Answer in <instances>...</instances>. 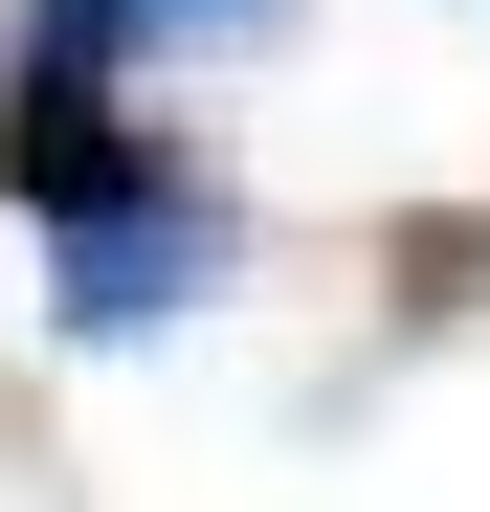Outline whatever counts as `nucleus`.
<instances>
[{"label": "nucleus", "mask_w": 490, "mask_h": 512, "mask_svg": "<svg viewBox=\"0 0 490 512\" xmlns=\"http://www.w3.org/2000/svg\"><path fill=\"white\" fill-rule=\"evenodd\" d=\"M223 268H245V201H223V179H179V156H156L134 201L45 223V312L90 334V357H112V334H179V312H201Z\"/></svg>", "instance_id": "1"}, {"label": "nucleus", "mask_w": 490, "mask_h": 512, "mask_svg": "<svg viewBox=\"0 0 490 512\" xmlns=\"http://www.w3.org/2000/svg\"><path fill=\"white\" fill-rule=\"evenodd\" d=\"M179 134H134V67L112 45H67L45 0H23V45H0V201H45V223H90V201H134Z\"/></svg>", "instance_id": "2"}, {"label": "nucleus", "mask_w": 490, "mask_h": 512, "mask_svg": "<svg viewBox=\"0 0 490 512\" xmlns=\"http://www.w3.org/2000/svg\"><path fill=\"white\" fill-rule=\"evenodd\" d=\"M45 23H67V45H112V67H134V45H179V23H290V0H45Z\"/></svg>", "instance_id": "3"}]
</instances>
